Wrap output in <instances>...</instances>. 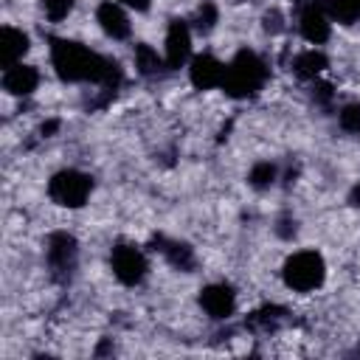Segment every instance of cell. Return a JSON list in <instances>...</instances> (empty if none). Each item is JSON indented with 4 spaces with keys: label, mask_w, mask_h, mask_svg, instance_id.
<instances>
[{
    "label": "cell",
    "mask_w": 360,
    "mask_h": 360,
    "mask_svg": "<svg viewBox=\"0 0 360 360\" xmlns=\"http://www.w3.org/2000/svg\"><path fill=\"white\" fill-rule=\"evenodd\" d=\"M51 62L62 82H93L107 96H112L121 84V68L115 59H107L70 39H51Z\"/></svg>",
    "instance_id": "6da1fadb"
},
{
    "label": "cell",
    "mask_w": 360,
    "mask_h": 360,
    "mask_svg": "<svg viewBox=\"0 0 360 360\" xmlns=\"http://www.w3.org/2000/svg\"><path fill=\"white\" fill-rule=\"evenodd\" d=\"M267 82V65L253 53V51H239L231 65H225V93L233 98H248L259 93Z\"/></svg>",
    "instance_id": "7a4b0ae2"
},
{
    "label": "cell",
    "mask_w": 360,
    "mask_h": 360,
    "mask_svg": "<svg viewBox=\"0 0 360 360\" xmlns=\"http://www.w3.org/2000/svg\"><path fill=\"white\" fill-rule=\"evenodd\" d=\"M323 276H326V267L315 250H301V253L290 256L284 264V281H287V287H292L298 292H309V290L321 287Z\"/></svg>",
    "instance_id": "3957f363"
},
{
    "label": "cell",
    "mask_w": 360,
    "mask_h": 360,
    "mask_svg": "<svg viewBox=\"0 0 360 360\" xmlns=\"http://www.w3.org/2000/svg\"><path fill=\"white\" fill-rule=\"evenodd\" d=\"M90 191H93V180L84 172H76V169H65V172L53 174L51 183H48L51 200L59 202V205H68V208L84 205V200L90 197Z\"/></svg>",
    "instance_id": "277c9868"
},
{
    "label": "cell",
    "mask_w": 360,
    "mask_h": 360,
    "mask_svg": "<svg viewBox=\"0 0 360 360\" xmlns=\"http://www.w3.org/2000/svg\"><path fill=\"white\" fill-rule=\"evenodd\" d=\"M45 256H48V270H51V276H53L56 281L70 278V273H73V267H76V256H79L76 239H73L70 233H65V231L51 233Z\"/></svg>",
    "instance_id": "5b68a950"
},
{
    "label": "cell",
    "mask_w": 360,
    "mask_h": 360,
    "mask_svg": "<svg viewBox=\"0 0 360 360\" xmlns=\"http://www.w3.org/2000/svg\"><path fill=\"white\" fill-rule=\"evenodd\" d=\"M112 273L121 284H138L146 276V259L135 245H115L112 248Z\"/></svg>",
    "instance_id": "8992f818"
},
{
    "label": "cell",
    "mask_w": 360,
    "mask_h": 360,
    "mask_svg": "<svg viewBox=\"0 0 360 360\" xmlns=\"http://www.w3.org/2000/svg\"><path fill=\"white\" fill-rule=\"evenodd\" d=\"M329 20H332V17H329V8H326V0H312V3L301 11V20H298L304 39L312 42V45L326 42V39H329Z\"/></svg>",
    "instance_id": "52a82bcc"
},
{
    "label": "cell",
    "mask_w": 360,
    "mask_h": 360,
    "mask_svg": "<svg viewBox=\"0 0 360 360\" xmlns=\"http://www.w3.org/2000/svg\"><path fill=\"white\" fill-rule=\"evenodd\" d=\"M188 53H191L188 22H186V20H172V22H169V31H166V65H169V68L186 65Z\"/></svg>",
    "instance_id": "ba28073f"
},
{
    "label": "cell",
    "mask_w": 360,
    "mask_h": 360,
    "mask_svg": "<svg viewBox=\"0 0 360 360\" xmlns=\"http://www.w3.org/2000/svg\"><path fill=\"white\" fill-rule=\"evenodd\" d=\"M200 304L211 318L222 321V318H231V312L236 307V295H233V290L228 284H208L200 292Z\"/></svg>",
    "instance_id": "9c48e42d"
},
{
    "label": "cell",
    "mask_w": 360,
    "mask_h": 360,
    "mask_svg": "<svg viewBox=\"0 0 360 360\" xmlns=\"http://www.w3.org/2000/svg\"><path fill=\"white\" fill-rule=\"evenodd\" d=\"M191 84L200 87V90H208V87H222L225 82V65L217 62L214 56L202 53V56H194L191 59Z\"/></svg>",
    "instance_id": "30bf717a"
},
{
    "label": "cell",
    "mask_w": 360,
    "mask_h": 360,
    "mask_svg": "<svg viewBox=\"0 0 360 360\" xmlns=\"http://www.w3.org/2000/svg\"><path fill=\"white\" fill-rule=\"evenodd\" d=\"M96 20H98V25L104 28L107 37H112V39H127L129 37V20H127V14L118 3L104 0L96 11Z\"/></svg>",
    "instance_id": "8fae6325"
},
{
    "label": "cell",
    "mask_w": 360,
    "mask_h": 360,
    "mask_svg": "<svg viewBox=\"0 0 360 360\" xmlns=\"http://www.w3.org/2000/svg\"><path fill=\"white\" fill-rule=\"evenodd\" d=\"M37 82H39L37 68L22 65V62L6 68V73H3V87H6L11 96H28V93L37 87Z\"/></svg>",
    "instance_id": "7c38bea8"
},
{
    "label": "cell",
    "mask_w": 360,
    "mask_h": 360,
    "mask_svg": "<svg viewBox=\"0 0 360 360\" xmlns=\"http://www.w3.org/2000/svg\"><path fill=\"white\" fill-rule=\"evenodd\" d=\"M25 51H28V37H25L22 31L6 25V28L0 31V62H3V68L17 65Z\"/></svg>",
    "instance_id": "4fadbf2b"
},
{
    "label": "cell",
    "mask_w": 360,
    "mask_h": 360,
    "mask_svg": "<svg viewBox=\"0 0 360 360\" xmlns=\"http://www.w3.org/2000/svg\"><path fill=\"white\" fill-rule=\"evenodd\" d=\"M155 245H158L155 250H160V253L169 259L172 267H177V270H191V267H194V253H191L188 245L172 242V239H163V236H158Z\"/></svg>",
    "instance_id": "5bb4252c"
},
{
    "label": "cell",
    "mask_w": 360,
    "mask_h": 360,
    "mask_svg": "<svg viewBox=\"0 0 360 360\" xmlns=\"http://www.w3.org/2000/svg\"><path fill=\"white\" fill-rule=\"evenodd\" d=\"M292 68H295V73L301 76V79H315L323 68H326V56L321 53V51H304V53H298L295 56V62H292Z\"/></svg>",
    "instance_id": "9a60e30c"
},
{
    "label": "cell",
    "mask_w": 360,
    "mask_h": 360,
    "mask_svg": "<svg viewBox=\"0 0 360 360\" xmlns=\"http://www.w3.org/2000/svg\"><path fill=\"white\" fill-rule=\"evenodd\" d=\"M281 315H284V309H278V307H264V309H256V312L248 318V326L256 329V332H273V329L281 323Z\"/></svg>",
    "instance_id": "2e32d148"
},
{
    "label": "cell",
    "mask_w": 360,
    "mask_h": 360,
    "mask_svg": "<svg viewBox=\"0 0 360 360\" xmlns=\"http://www.w3.org/2000/svg\"><path fill=\"white\" fill-rule=\"evenodd\" d=\"M329 17L338 22H357L360 20V0H326Z\"/></svg>",
    "instance_id": "e0dca14e"
},
{
    "label": "cell",
    "mask_w": 360,
    "mask_h": 360,
    "mask_svg": "<svg viewBox=\"0 0 360 360\" xmlns=\"http://www.w3.org/2000/svg\"><path fill=\"white\" fill-rule=\"evenodd\" d=\"M135 68L143 73V76H149V73H158L160 70V56H158V51H152L149 45H135Z\"/></svg>",
    "instance_id": "ac0fdd59"
},
{
    "label": "cell",
    "mask_w": 360,
    "mask_h": 360,
    "mask_svg": "<svg viewBox=\"0 0 360 360\" xmlns=\"http://www.w3.org/2000/svg\"><path fill=\"white\" fill-rule=\"evenodd\" d=\"M273 180H276V166L270 160H262L250 169V186L253 188H267V186H273Z\"/></svg>",
    "instance_id": "d6986e66"
},
{
    "label": "cell",
    "mask_w": 360,
    "mask_h": 360,
    "mask_svg": "<svg viewBox=\"0 0 360 360\" xmlns=\"http://www.w3.org/2000/svg\"><path fill=\"white\" fill-rule=\"evenodd\" d=\"M42 8H45V17H48V20L59 22V20H65V17L70 14L73 0H42Z\"/></svg>",
    "instance_id": "ffe728a7"
},
{
    "label": "cell",
    "mask_w": 360,
    "mask_h": 360,
    "mask_svg": "<svg viewBox=\"0 0 360 360\" xmlns=\"http://www.w3.org/2000/svg\"><path fill=\"white\" fill-rule=\"evenodd\" d=\"M340 127L352 135H360V104H346L340 110Z\"/></svg>",
    "instance_id": "44dd1931"
},
{
    "label": "cell",
    "mask_w": 360,
    "mask_h": 360,
    "mask_svg": "<svg viewBox=\"0 0 360 360\" xmlns=\"http://www.w3.org/2000/svg\"><path fill=\"white\" fill-rule=\"evenodd\" d=\"M217 22V6L214 3H202L200 11H197V28L200 31H211Z\"/></svg>",
    "instance_id": "7402d4cb"
},
{
    "label": "cell",
    "mask_w": 360,
    "mask_h": 360,
    "mask_svg": "<svg viewBox=\"0 0 360 360\" xmlns=\"http://www.w3.org/2000/svg\"><path fill=\"white\" fill-rule=\"evenodd\" d=\"M264 28H267V31H270V34H278V31H281V28H284V22H281V14H278V11H276V8H273V11H267V14H264Z\"/></svg>",
    "instance_id": "603a6c76"
},
{
    "label": "cell",
    "mask_w": 360,
    "mask_h": 360,
    "mask_svg": "<svg viewBox=\"0 0 360 360\" xmlns=\"http://www.w3.org/2000/svg\"><path fill=\"white\" fill-rule=\"evenodd\" d=\"M315 90H318V93H315V98H318L321 104H326V101L332 98V87H329V84H315Z\"/></svg>",
    "instance_id": "cb8c5ba5"
},
{
    "label": "cell",
    "mask_w": 360,
    "mask_h": 360,
    "mask_svg": "<svg viewBox=\"0 0 360 360\" xmlns=\"http://www.w3.org/2000/svg\"><path fill=\"white\" fill-rule=\"evenodd\" d=\"M56 127H59V121H45V124H42V129H39V132H42V135H45V138H48V135H51V132H56Z\"/></svg>",
    "instance_id": "d4e9b609"
},
{
    "label": "cell",
    "mask_w": 360,
    "mask_h": 360,
    "mask_svg": "<svg viewBox=\"0 0 360 360\" xmlns=\"http://www.w3.org/2000/svg\"><path fill=\"white\" fill-rule=\"evenodd\" d=\"M121 3H127V6H132V8H138V11L149 8V0H121Z\"/></svg>",
    "instance_id": "484cf974"
},
{
    "label": "cell",
    "mask_w": 360,
    "mask_h": 360,
    "mask_svg": "<svg viewBox=\"0 0 360 360\" xmlns=\"http://www.w3.org/2000/svg\"><path fill=\"white\" fill-rule=\"evenodd\" d=\"M349 202H352V205H360V183L352 188V194H349Z\"/></svg>",
    "instance_id": "4316f807"
}]
</instances>
